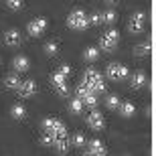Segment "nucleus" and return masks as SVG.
Segmentation results:
<instances>
[{
  "mask_svg": "<svg viewBox=\"0 0 156 156\" xmlns=\"http://www.w3.org/2000/svg\"><path fill=\"white\" fill-rule=\"evenodd\" d=\"M6 4L10 6L12 10H20L23 8V0H6Z\"/></svg>",
  "mask_w": 156,
  "mask_h": 156,
  "instance_id": "31",
  "label": "nucleus"
},
{
  "mask_svg": "<svg viewBox=\"0 0 156 156\" xmlns=\"http://www.w3.org/2000/svg\"><path fill=\"white\" fill-rule=\"evenodd\" d=\"M144 20H146V14L144 12H134L132 14V23H130V33L134 35H140L142 30H144Z\"/></svg>",
  "mask_w": 156,
  "mask_h": 156,
  "instance_id": "5",
  "label": "nucleus"
},
{
  "mask_svg": "<svg viewBox=\"0 0 156 156\" xmlns=\"http://www.w3.org/2000/svg\"><path fill=\"white\" fill-rule=\"evenodd\" d=\"M67 24H69L71 29H75V30H83L89 27V18L85 16V12L83 10H73L67 16Z\"/></svg>",
  "mask_w": 156,
  "mask_h": 156,
  "instance_id": "1",
  "label": "nucleus"
},
{
  "mask_svg": "<svg viewBox=\"0 0 156 156\" xmlns=\"http://www.w3.org/2000/svg\"><path fill=\"white\" fill-rule=\"evenodd\" d=\"M105 105H108L110 110H118V105H120V99H118V95H108V99H105Z\"/></svg>",
  "mask_w": 156,
  "mask_h": 156,
  "instance_id": "28",
  "label": "nucleus"
},
{
  "mask_svg": "<svg viewBox=\"0 0 156 156\" xmlns=\"http://www.w3.org/2000/svg\"><path fill=\"white\" fill-rule=\"evenodd\" d=\"M146 75L144 73H134L132 75V79H130V83H132V87H142V85H146Z\"/></svg>",
  "mask_w": 156,
  "mask_h": 156,
  "instance_id": "18",
  "label": "nucleus"
},
{
  "mask_svg": "<svg viewBox=\"0 0 156 156\" xmlns=\"http://www.w3.org/2000/svg\"><path fill=\"white\" fill-rule=\"evenodd\" d=\"M105 87H108V85H105V81H104V79H99L98 83L93 85V93H104V91H105Z\"/></svg>",
  "mask_w": 156,
  "mask_h": 156,
  "instance_id": "30",
  "label": "nucleus"
},
{
  "mask_svg": "<svg viewBox=\"0 0 156 156\" xmlns=\"http://www.w3.org/2000/svg\"><path fill=\"white\" fill-rule=\"evenodd\" d=\"M51 83H53V85H57V83H67V77L61 75V73L57 71V73H53V75H51Z\"/></svg>",
  "mask_w": 156,
  "mask_h": 156,
  "instance_id": "29",
  "label": "nucleus"
},
{
  "mask_svg": "<svg viewBox=\"0 0 156 156\" xmlns=\"http://www.w3.org/2000/svg\"><path fill=\"white\" fill-rule=\"evenodd\" d=\"M71 144L79 146V148H81V146H85V136H83L81 132H75V134H73V138H71Z\"/></svg>",
  "mask_w": 156,
  "mask_h": 156,
  "instance_id": "25",
  "label": "nucleus"
},
{
  "mask_svg": "<svg viewBox=\"0 0 156 156\" xmlns=\"http://www.w3.org/2000/svg\"><path fill=\"white\" fill-rule=\"evenodd\" d=\"M10 114H12V118H14V120H24V116H27V110H24V105L16 104V105H12Z\"/></svg>",
  "mask_w": 156,
  "mask_h": 156,
  "instance_id": "17",
  "label": "nucleus"
},
{
  "mask_svg": "<svg viewBox=\"0 0 156 156\" xmlns=\"http://www.w3.org/2000/svg\"><path fill=\"white\" fill-rule=\"evenodd\" d=\"M99 16H101V23H105V24H112V23H116V12L114 10H105V12H101V14H99Z\"/></svg>",
  "mask_w": 156,
  "mask_h": 156,
  "instance_id": "21",
  "label": "nucleus"
},
{
  "mask_svg": "<svg viewBox=\"0 0 156 156\" xmlns=\"http://www.w3.org/2000/svg\"><path fill=\"white\" fill-rule=\"evenodd\" d=\"M35 91H37V83L33 79L23 81L20 87H18V95H20V98H30V95H35Z\"/></svg>",
  "mask_w": 156,
  "mask_h": 156,
  "instance_id": "8",
  "label": "nucleus"
},
{
  "mask_svg": "<svg viewBox=\"0 0 156 156\" xmlns=\"http://www.w3.org/2000/svg\"><path fill=\"white\" fill-rule=\"evenodd\" d=\"M57 51H59L57 43H53V41H49V43L45 45V53L49 55V57H53V55H57Z\"/></svg>",
  "mask_w": 156,
  "mask_h": 156,
  "instance_id": "27",
  "label": "nucleus"
},
{
  "mask_svg": "<svg viewBox=\"0 0 156 156\" xmlns=\"http://www.w3.org/2000/svg\"><path fill=\"white\" fill-rule=\"evenodd\" d=\"M87 126L91 128V130H101V128H104V116H101L98 110H93L91 114L87 116Z\"/></svg>",
  "mask_w": 156,
  "mask_h": 156,
  "instance_id": "7",
  "label": "nucleus"
},
{
  "mask_svg": "<svg viewBox=\"0 0 156 156\" xmlns=\"http://www.w3.org/2000/svg\"><path fill=\"white\" fill-rule=\"evenodd\" d=\"M4 43L8 47H18L20 45V33H18L16 29H10L4 33Z\"/></svg>",
  "mask_w": 156,
  "mask_h": 156,
  "instance_id": "10",
  "label": "nucleus"
},
{
  "mask_svg": "<svg viewBox=\"0 0 156 156\" xmlns=\"http://www.w3.org/2000/svg\"><path fill=\"white\" fill-rule=\"evenodd\" d=\"M118 110H120V114L124 118H132L134 112H136V108H134V104H130V101H120Z\"/></svg>",
  "mask_w": 156,
  "mask_h": 156,
  "instance_id": "14",
  "label": "nucleus"
},
{
  "mask_svg": "<svg viewBox=\"0 0 156 156\" xmlns=\"http://www.w3.org/2000/svg\"><path fill=\"white\" fill-rule=\"evenodd\" d=\"M99 79H101V75L98 73V69H95V67H87L85 73H83V83H87L91 89H93V85H95Z\"/></svg>",
  "mask_w": 156,
  "mask_h": 156,
  "instance_id": "9",
  "label": "nucleus"
},
{
  "mask_svg": "<svg viewBox=\"0 0 156 156\" xmlns=\"http://www.w3.org/2000/svg\"><path fill=\"white\" fill-rule=\"evenodd\" d=\"M20 83H23V81H20V77H18L16 73H10V75L4 79V85L8 87V89H18V87H20Z\"/></svg>",
  "mask_w": 156,
  "mask_h": 156,
  "instance_id": "15",
  "label": "nucleus"
},
{
  "mask_svg": "<svg viewBox=\"0 0 156 156\" xmlns=\"http://www.w3.org/2000/svg\"><path fill=\"white\" fill-rule=\"evenodd\" d=\"M43 130L55 132V134H57V138L67 136V128H65V124H63V122H59V120H55V118H45V120H43Z\"/></svg>",
  "mask_w": 156,
  "mask_h": 156,
  "instance_id": "2",
  "label": "nucleus"
},
{
  "mask_svg": "<svg viewBox=\"0 0 156 156\" xmlns=\"http://www.w3.org/2000/svg\"><path fill=\"white\" fill-rule=\"evenodd\" d=\"M87 154H93V156H104V154H105L104 144H101V142H99L98 138L91 140V142H89V150H87Z\"/></svg>",
  "mask_w": 156,
  "mask_h": 156,
  "instance_id": "11",
  "label": "nucleus"
},
{
  "mask_svg": "<svg viewBox=\"0 0 156 156\" xmlns=\"http://www.w3.org/2000/svg\"><path fill=\"white\" fill-rule=\"evenodd\" d=\"M69 110L71 114H81V110H83V101H81V98H73L69 101Z\"/></svg>",
  "mask_w": 156,
  "mask_h": 156,
  "instance_id": "19",
  "label": "nucleus"
},
{
  "mask_svg": "<svg viewBox=\"0 0 156 156\" xmlns=\"http://www.w3.org/2000/svg\"><path fill=\"white\" fill-rule=\"evenodd\" d=\"M47 18H43V16H39V18H35V20H30L29 23V27H27V30H29V35L30 37H39L43 30L47 29Z\"/></svg>",
  "mask_w": 156,
  "mask_h": 156,
  "instance_id": "6",
  "label": "nucleus"
},
{
  "mask_svg": "<svg viewBox=\"0 0 156 156\" xmlns=\"http://www.w3.org/2000/svg\"><path fill=\"white\" fill-rule=\"evenodd\" d=\"M59 73H61V75H65V77H67V75H69V73H71V67H69V65H61V67H59Z\"/></svg>",
  "mask_w": 156,
  "mask_h": 156,
  "instance_id": "33",
  "label": "nucleus"
},
{
  "mask_svg": "<svg viewBox=\"0 0 156 156\" xmlns=\"http://www.w3.org/2000/svg\"><path fill=\"white\" fill-rule=\"evenodd\" d=\"M81 101H83V105H87V108H95V105H98V98H95V93H89V95H85V98L81 99Z\"/></svg>",
  "mask_w": 156,
  "mask_h": 156,
  "instance_id": "23",
  "label": "nucleus"
},
{
  "mask_svg": "<svg viewBox=\"0 0 156 156\" xmlns=\"http://www.w3.org/2000/svg\"><path fill=\"white\" fill-rule=\"evenodd\" d=\"M108 77L114 81H120V79H126L128 77V67L126 65H118V63H110L108 65V69H105Z\"/></svg>",
  "mask_w": 156,
  "mask_h": 156,
  "instance_id": "4",
  "label": "nucleus"
},
{
  "mask_svg": "<svg viewBox=\"0 0 156 156\" xmlns=\"http://www.w3.org/2000/svg\"><path fill=\"white\" fill-rule=\"evenodd\" d=\"M134 53H136L138 57H144V55H148V53H150V43H142V45H138L136 49H134Z\"/></svg>",
  "mask_w": 156,
  "mask_h": 156,
  "instance_id": "22",
  "label": "nucleus"
},
{
  "mask_svg": "<svg viewBox=\"0 0 156 156\" xmlns=\"http://www.w3.org/2000/svg\"><path fill=\"white\" fill-rule=\"evenodd\" d=\"M105 4H110V6H114V4H118V0H104Z\"/></svg>",
  "mask_w": 156,
  "mask_h": 156,
  "instance_id": "34",
  "label": "nucleus"
},
{
  "mask_svg": "<svg viewBox=\"0 0 156 156\" xmlns=\"http://www.w3.org/2000/svg\"><path fill=\"white\" fill-rule=\"evenodd\" d=\"M83 57H85L87 61H95V59L99 57V49H95V47H87L85 51H83Z\"/></svg>",
  "mask_w": 156,
  "mask_h": 156,
  "instance_id": "20",
  "label": "nucleus"
},
{
  "mask_svg": "<svg viewBox=\"0 0 156 156\" xmlns=\"http://www.w3.org/2000/svg\"><path fill=\"white\" fill-rule=\"evenodd\" d=\"M69 140H67V136H61V138H57L55 140V144H53V148L59 152V154H65V152L69 150Z\"/></svg>",
  "mask_w": 156,
  "mask_h": 156,
  "instance_id": "13",
  "label": "nucleus"
},
{
  "mask_svg": "<svg viewBox=\"0 0 156 156\" xmlns=\"http://www.w3.org/2000/svg\"><path fill=\"white\" fill-rule=\"evenodd\" d=\"M89 93H93V89L89 85H87V83H81L79 87H77V98H85V95H89Z\"/></svg>",
  "mask_w": 156,
  "mask_h": 156,
  "instance_id": "24",
  "label": "nucleus"
},
{
  "mask_svg": "<svg viewBox=\"0 0 156 156\" xmlns=\"http://www.w3.org/2000/svg\"><path fill=\"white\" fill-rule=\"evenodd\" d=\"M89 24H101V16H99V12H95V14L89 16Z\"/></svg>",
  "mask_w": 156,
  "mask_h": 156,
  "instance_id": "32",
  "label": "nucleus"
},
{
  "mask_svg": "<svg viewBox=\"0 0 156 156\" xmlns=\"http://www.w3.org/2000/svg\"><path fill=\"white\" fill-rule=\"evenodd\" d=\"M55 140H57V134L45 130V134L41 136V144H43V146H53V144H55Z\"/></svg>",
  "mask_w": 156,
  "mask_h": 156,
  "instance_id": "16",
  "label": "nucleus"
},
{
  "mask_svg": "<svg viewBox=\"0 0 156 156\" xmlns=\"http://www.w3.org/2000/svg\"><path fill=\"white\" fill-rule=\"evenodd\" d=\"M118 39H120L118 30L116 29H110L104 37H101V39H99V49H101V51H112V49L118 45Z\"/></svg>",
  "mask_w": 156,
  "mask_h": 156,
  "instance_id": "3",
  "label": "nucleus"
},
{
  "mask_svg": "<svg viewBox=\"0 0 156 156\" xmlns=\"http://www.w3.org/2000/svg\"><path fill=\"white\" fill-rule=\"evenodd\" d=\"M53 89H55L57 95H61V98L69 95V87H67V83H57V85H53Z\"/></svg>",
  "mask_w": 156,
  "mask_h": 156,
  "instance_id": "26",
  "label": "nucleus"
},
{
  "mask_svg": "<svg viewBox=\"0 0 156 156\" xmlns=\"http://www.w3.org/2000/svg\"><path fill=\"white\" fill-rule=\"evenodd\" d=\"M12 67L16 71H29V67H30V63H29V59L27 57H23V55H18V57H14V61H12Z\"/></svg>",
  "mask_w": 156,
  "mask_h": 156,
  "instance_id": "12",
  "label": "nucleus"
}]
</instances>
